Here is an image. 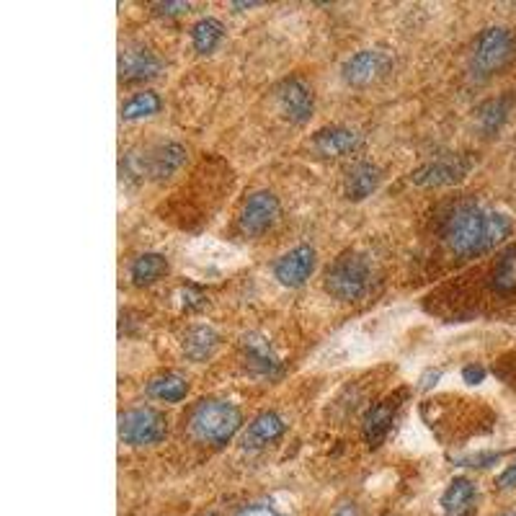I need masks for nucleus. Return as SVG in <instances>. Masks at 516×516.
Masks as SVG:
<instances>
[{"label":"nucleus","instance_id":"nucleus-28","mask_svg":"<svg viewBox=\"0 0 516 516\" xmlns=\"http://www.w3.org/2000/svg\"><path fill=\"white\" fill-rule=\"evenodd\" d=\"M483 377H486V369L480 367V364H467V367L462 369V380L470 382V385H478V382H483Z\"/></svg>","mask_w":516,"mask_h":516},{"label":"nucleus","instance_id":"nucleus-29","mask_svg":"<svg viewBox=\"0 0 516 516\" xmlns=\"http://www.w3.org/2000/svg\"><path fill=\"white\" fill-rule=\"evenodd\" d=\"M496 486H498V488H514V486H516V462H514V465L506 467L504 473L498 475Z\"/></svg>","mask_w":516,"mask_h":516},{"label":"nucleus","instance_id":"nucleus-8","mask_svg":"<svg viewBox=\"0 0 516 516\" xmlns=\"http://www.w3.org/2000/svg\"><path fill=\"white\" fill-rule=\"evenodd\" d=\"M470 168H473V158H467V155L439 158V160H431V163H424L421 168H416L411 181L418 186L455 184V181L465 179L467 173H470Z\"/></svg>","mask_w":516,"mask_h":516},{"label":"nucleus","instance_id":"nucleus-14","mask_svg":"<svg viewBox=\"0 0 516 516\" xmlns=\"http://www.w3.org/2000/svg\"><path fill=\"white\" fill-rule=\"evenodd\" d=\"M387 70V57L377 50H364L346 60L344 65V80L349 86H369L372 80L380 78Z\"/></svg>","mask_w":516,"mask_h":516},{"label":"nucleus","instance_id":"nucleus-1","mask_svg":"<svg viewBox=\"0 0 516 516\" xmlns=\"http://www.w3.org/2000/svg\"><path fill=\"white\" fill-rule=\"evenodd\" d=\"M511 235V220L504 212L465 202L449 209L442 220V240L457 258H475L491 253Z\"/></svg>","mask_w":516,"mask_h":516},{"label":"nucleus","instance_id":"nucleus-25","mask_svg":"<svg viewBox=\"0 0 516 516\" xmlns=\"http://www.w3.org/2000/svg\"><path fill=\"white\" fill-rule=\"evenodd\" d=\"M158 111H160L158 96L150 91H142V93H135V96L122 106V119L132 122V119L153 117V114H158Z\"/></svg>","mask_w":516,"mask_h":516},{"label":"nucleus","instance_id":"nucleus-6","mask_svg":"<svg viewBox=\"0 0 516 516\" xmlns=\"http://www.w3.org/2000/svg\"><path fill=\"white\" fill-rule=\"evenodd\" d=\"M166 418L153 408H135L119 416V437L124 444L142 447V444H155L166 437Z\"/></svg>","mask_w":516,"mask_h":516},{"label":"nucleus","instance_id":"nucleus-12","mask_svg":"<svg viewBox=\"0 0 516 516\" xmlns=\"http://www.w3.org/2000/svg\"><path fill=\"white\" fill-rule=\"evenodd\" d=\"M483 289L493 297H511L516 292V246L504 248L488 266Z\"/></svg>","mask_w":516,"mask_h":516},{"label":"nucleus","instance_id":"nucleus-9","mask_svg":"<svg viewBox=\"0 0 516 516\" xmlns=\"http://www.w3.org/2000/svg\"><path fill=\"white\" fill-rule=\"evenodd\" d=\"M279 220V199L271 191H256L248 197L246 207L240 212V230L246 235H261Z\"/></svg>","mask_w":516,"mask_h":516},{"label":"nucleus","instance_id":"nucleus-27","mask_svg":"<svg viewBox=\"0 0 516 516\" xmlns=\"http://www.w3.org/2000/svg\"><path fill=\"white\" fill-rule=\"evenodd\" d=\"M153 11L160 16H176V13L189 11V3H153Z\"/></svg>","mask_w":516,"mask_h":516},{"label":"nucleus","instance_id":"nucleus-21","mask_svg":"<svg viewBox=\"0 0 516 516\" xmlns=\"http://www.w3.org/2000/svg\"><path fill=\"white\" fill-rule=\"evenodd\" d=\"M511 106H514V99H511V96H498V99L486 101V104L478 109L480 129H483L488 137L496 135L498 129L504 127L506 119H509Z\"/></svg>","mask_w":516,"mask_h":516},{"label":"nucleus","instance_id":"nucleus-11","mask_svg":"<svg viewBox=\"0 0 516 516\" xmlns=\"http://www.w3.org/2000/svg\"><path fill=\"white\" fill-rule=\"evenodd\" d=\"M163 70V62L148 47H124L119 55V78L124 83H142Z\"/></svg>","mask_w":516,"mask_h":516},{"label":"nucleus","instance_id":"nucleus-30","mask_svg":"<svg viewBox=\"0 0 516 516\" xmlns=\"http://www.w3.org/2000/svg\"><path fill=\"white\" fill-rule=\"evenodd\" d=\"M333 516H362V514H359V509L354 504H346V506H341V509H338Z\"/></svg>","mask_w":516,"mask_h":516},{"label":"nucleus","instance_id":"nucleus-19","mask_svg":"<svg viewBox=\"0 0 516 516\" xmlns=\"http://www.w3.org/2000/svg\"><path fill=\"white\" fill-rule=\"evenodd\" d=\"M377 184H380V168L372 163H357L346 176V197L354 202L367 199L377 189Z\"/></svg>","mask_w":516,"mask_h":516},{"label":"nucleus","instance_id":"nucleus-23","mask_svg":"<svg viewBox=\"0 0 516 516\" xmlns=\"http://www.w3.org/2000/svg\"><path fill=\"white\" fill-rule=\"evenodd\" d=\"M148 393L158 400H166V403H179V400L186 398L189 393V382L179 375H160L155 377L148 385Z\"/></svg>","mask_w":516,"mask_h":516},{"label":"nucleus","instance_id":"nucleus-17","mask_svg":"<svg viewBox=\"0 0 516 516\" xmlns=\"http://www.w3.org/2000/svg\"><path fill=\"white\" fill-rule=\"evenodd\" d=\"M313 145L323 155H349L359 145V135L346 127H326L315 132Z\"/></svg>","mask_w":516,"mask_h":516},{"label":"nucleus","instance_id":"nucleus-3","mask_svg":"<svg viewBox=\"0 0 516 516\" xmlns=\"http://www.w3.org/2000/svg\"><path fill=\"white\" fill-rule=\"evenodd\" d=\"M323 284H326L328 295H333L336 300H359L372 284V266L359 253H341L326 269Z\"/></svg>","mask_w":516,"mask_h":516},{"label":"nucleus","instance_id":"nucleus-16","mask_svg":"<svg viewBox=\"0 0 516 516\" xmlns=\"http://www.w3.org/2000/svg\"><path fill=\"white\" fill-rule=\"evenodd\" d=\"M243 351H246L248 367H251L253 372H258V375L264 377L279 375V359L274 357L269 341H264L261 336L251 333V336L243 338Z\"/></svg>","mask_w":516,"mask_h":516},{"label":"nucleus","instance_id":"nucleus-32","mask_svg":"<svg viewBox=\"0 0 516 516\" xmlns=\"http://www.w3.org/2000/svg\"><path fill=\"white\" fill-rule=\"evenodd\" d=\"M501 516H516V511H509V514H501Z\"/></svg>","mask_w":516,"mask_h":516},{"label":"nucleus","instance_id":"nucleus-15","mask_svg":"<svg viewBox=\"0 0 516 516\" xmlns=\"http://www.w3.org/2000/svg\"><path fill=\"white\" fill-rule=\"evenodd\" d=\"M475 501H478V488L473 480L455 478L442 496L444 516H475L478 511Z\"/></svg>","mask_w":516,"mask_h":516},{"label":"nucleus","instance_id":"nucleus-31","mask_svg":"<svg viewBox=\"0 0 516 516\" xmlns=\"http://www.w3.org/2000/svg\"><path fill=\"white\" fill-rule=\"evenodd\" d=\"M243 516H279V514L271 509H251V511H246Z\"/></svg>","mask_w":516,"mask_h":516},{"label":"nucleus","instance_id":"nucleus-18","mask_svg":"<svg viewBox=\"0 0 516 516\" xmlns=\"http://www.w3.org/2000/svg\"><path fill=\"white\" fill-rule=\"evenodd\" d=\"M284 431V421L279 413L269 411V413H261L258 418H253V424L248 426L246 437H243V444L248 449H258L264 447V444L274 442V439L282 437Z\"/></svg>","mask_w":516,"mask_h":516},{"label":"nucleus","instance_id":"nucleus-13","mask_svg":"<svg viewBox=\"0 0 516 516\" xmlns=\"http://www.w3.org/2000/svg\"><path fill=\"white\" fill-rule=\"evenodd\" d=\"M279 104H282L284 114H287L292 122L302 124L308 122L310 114H313V91H310L308 83H302L300 78L284 80L282 86L277 88Z\"/></svg>","mask_w":516,"mask_h":516},{"label":"nucleus","instance_id":"nucleus-20","mask_svg":"<svg viewBox=\"0 0 516 516\" xmlns=\"http://www.w3.org/2000/svg\"><path fill=\"white\" fill-rule=\"evenodd\" d=\"M217 344H220V338H217V333L207 326L189 328L184 336V351L191 362H204V359L212 357Z\"/></svg>","mask_w":516,"mask_h":516},{"label":"nucleus","instance_id":"nucleus-4","mask_svg":"<svg viewBox=\"0 0 516 516\" xmlns=\"http://www.w3.org/2000/svg\"><path fill=\"white\" fill-rule=\"evenodd\" d=\"M516 55V37L514 31L506 26H491L480 31L473 47V70L478 75H491L509 65L511 57Z\"/></svg>","mask_w":516,"mask_h":516},{"label":"nucleus","instance_id":"nucleus-10","mask_svg":"<svg viewBox=\"0 0 516 516\" xmlns=\"http://www.w3.org/2000/svg\"><path fill=\"white\" fill-rule=\"evenodd\" d=\"M315 269V251L310 246H297L289 253H284L274 264V277L284 284V287H300L310 279Z\"/></svg>","mask_w":516,"mask_h":516},{"label":"nucleus","instance_id":"nucleus-7","mask_svg":"<svg viewBox=\"0 0 516 516\" xmlns=\"http://www.w3.org/2000/svg\"><path fill=\"white\" fill-rule=\"evenodd\" d=\"M406 398L408 390H395L393 395H387V398H382L380 403H375V406L369 408L367 416H364L362 421L364 442H367L369 447H380V444L385 442L390 429H393L395 416H398V411L403 408Z\"/></svg>","mask_w":516,"mask_h":516},{"label":"nucleus","instance_id":"nucleus-2","mask_svg":"<svg viewBox=\"0 0 516 516\" xmlns=\"http://www.w3.org/2000/svg\"><path fill=\"white\" fill-rule=\"evenodd\" d=\"M191 434L204 444L220 447L240 429V411L228 400H199L189 416Z\"/></svg>","mask_w":516,"mask_h":516},{"label":"nucleus","instance_id":"nucleus-22","mask_svg":"<svg viewBox=\"0 0 516 516\" xmlns=\"http://www.w3.org/2000/svg\"><path fill=\"white\" fill-rule=\"evenodd\" d=\"M168 274V261L166 256H160V253H142L137 258L135 264H132V282L137 287H148V284L158 282Z\"/></svg>","mask_w":516,"mask_h":516},{"label":"nucleus","instance_id":"nucleus-5","mask_svg":"<svg viewBox=\"0 0 516 516\" xmlns=\"http://www.w3.org/2000/svg\"><path fill=\"white\" fill-rule=\"evenodd\" d=\"M184 160L186 150L179 142H160L158 148L148 150V155H124L122 173H127V176H145L148 173L150 179L160 181L179 171Z\"/></svg>","mask_w":516,"mask_h":516},{"label":"nucleus","instance_id":"nucleus-24","mask_svg":"<svg viewBox=\"0 0 516 516\" xmlns=\"http://www.w3.org/2000/svg\"><path fill=\"white\" fill-rule=\"evenodd\" d=\"M222 24L217 19H202L191 26V44L199 55H209L222 39Z\"/></svg>","mask_w":516,"mask_h":516},{"label":"nucleus","instance_id":"nucleus-26","mask_svg":"<svg viewBox=\"0 0 516 516\" xmlns=\"http://www.w3.org/2000/svg\"><path fill=\"white\" fill-rule=\"evenodd\" d=\"M498 452H488V455H473V457H465V460H460L465 467H488L493 465V462H498Z\"/></svg>","mask_w":516,"mask_h":516}]
</instances>
